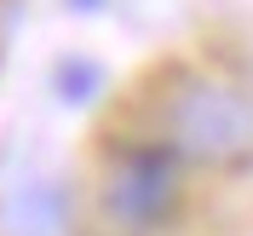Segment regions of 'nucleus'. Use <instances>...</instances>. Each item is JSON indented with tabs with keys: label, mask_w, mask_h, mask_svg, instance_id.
I'll return each instance as SVG.
<instances>
[{
	"label": "nucleus",
	"mask_w": 253,
	"mask_h": 236,
	"mask_svg": "<svg viewBox=\"0 0 253 236\" xmlns=\"http://www.w3.org/2000/svg\"><path fill=\"white\" fill-rule=\"evenodd\" d=\"M161 139L190 167H242L253 161V98L207 69H184L161 98Z\"/></svg>",
	"instance_id": "1"
},
{
	"label": "nucleus",
	"mask_w": 253,
	"mask_h": 236,
	"mask_svg": "<svg viewBox=\"0 0 253 236\" xmlns=\"http://www.w3.org/2000/svg\"><path fill=\"white\" fill-rule=\"evenodd\" d=\"M184 167L167 139H126L110 150L98 179V213L115 236H156L184 202Z\"/></svg>",
	"instance_id": "2"
},
{
	"label": "nucleus",
	"mask_w": 253,
	"mask_h": 236,
	"mask_svg": "<svg viewBox=\"0 0 253 236\" xmlns=\"http://www.w3.org/2000/svg\"><path fill=\"white\" fill-rule=\"evenodd\" d=\"M63 219H69V202H63L58 185L17 190V202H12V231H17V236H58Z\"/></svg>",
	"instance_id": "3"
},
{
	"label": "nucleus",
	"mask_w": 253,
	"mask_h": 236,
	"mask_svg": "<svg viewBox=\"0 0 253 236\" xmlns=\"http://www.w3.org/2000/svg\"><path fill=\"white\" fill-rule=\"evenodd\" d=\"M58 87H63L69 104H81V93L98 87V69H92V63H63V69H58Z\"/></svg>",
	"instance_id": "4"
}]
</instances>
